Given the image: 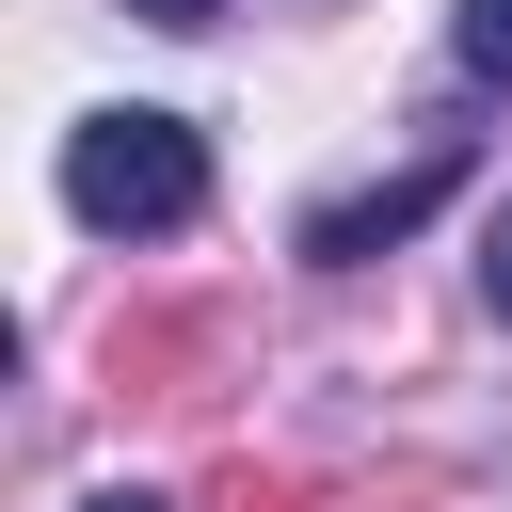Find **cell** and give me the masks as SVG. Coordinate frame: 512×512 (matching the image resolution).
<instances>
[{"instance_id":"cell-8","label":"cell","mask_w":512,"mask_h":512,"mask_svg":"<svg viewBox=\"0 0 512 512\" xmlns=\"http://www.w3.org/2000/svg\"><path fill=\"white\" fill-rule=\"evenodd\" d=\"M80 512H176V496H128V480H112V496H80Z\"/></svg>"},{"instance_id":"cell-5","label":"cell","mask_w":512,"mask_h":512,"mask_svg":"<svg viewBox=\"0 0 512 512\" xmlns=\"http://www.w3.org/2000/svg\"><path fill=\"white\" fill-rule=\"evenodd\" d=\"M448 48H464V80H512V0H464Z\"/></svg>"},{"instance_id":"cell-7","label":"cell","mask_w":512,"mask_h":512,"mask_svg":"<svg viewBox=\"0 0 512 512\" xmlns=\"http://www.w3.org/2000/svg\"><path fill=\"white\" fill-rule=\"evenodd\" d=\"M128 16H160V32H208V16H224V0H128Z\"/></svg>"},{"instance_id":"cell-1","label":"cell","mask_w":512,"mask_h":512,"mask_svg":"<svg viewBox=\"0 0 512 512\" xmlns=\"http://www.w3.org/2000/svg\"><path fill=\"white\" fill-rule=\"evenodd\" d=\"M64 208L96 224V240H176L192 208H208V144H192V112H80L64 128Z\"/></svg>"},{"instance_id":"cell-2","label":"cell","mask_w":512,"mask_h":512,"mask_svg":"<svg viewBox=\"0 0 512 512\" xmlns=\"http://www.w3.org/2000/svg\"><path fill=\"white\" fill-rule=\"evenodd\" d=\"M448 176H464V144H432V160H400V176H368V192L304 208V272H368L384 240H416V224L448 208Z\"/></svg>"},{"instance_id":"cell-4","label":"cell","mask_w":512,"mask_h":512,"mask_svg":"<svg viewBox=\"0 0 512 512\" xmlns=\"http://www.w3.org/2000/svg\"><path fill=\"white\" fill-rule=\"evenodd\" d=\"M208 512H320V480H288V464H208Z\"/></svg>"},{"instance_id":"cell-6","label":"cell","mask_w":512,"mask_h":512,"mask_svg":"<svg viewBox=\"0 0 512 512\" xmlns=\"http://www.w3.org/2000/svg\"><path fill=\"white\" fill-rule=\"evenodd\" d=\"M480 288H496V320H512V208H496V240H480Z\"/></svg>"},{"instance_id":"cell-3","label":"cell","mask_w":512,"mask_h":512,"mask_svg":"<svg viewBox=\"0 0 512 512\" xmlns=\"http://www.w3.org/2000/svg\"><path fill=\"white\" fill-rule=\"evenodd\" d=\"M208 368H224V320H128L112 336V384L128 400H208Z\"/></svg>"}]
</instances>
